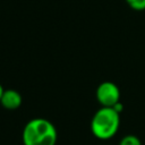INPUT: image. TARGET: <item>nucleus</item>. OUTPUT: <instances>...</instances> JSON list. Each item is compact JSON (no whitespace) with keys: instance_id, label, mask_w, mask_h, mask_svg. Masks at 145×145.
Masks as SVG:
<instances>
[{"instance_id":"nucleus-1","label":"nucleus","mask_w":145,"mask_h":145,"mask_svg":"<svg viewBox=\"0 0 145 145\" xmlns=\"http://www.w3.org/2000/svg\"><path fill=\"white\" fill-rule=\"evenodd\" d=\"M23 145H56L58 131L45 118H33L26 122L22 133Z\"/></svg>"},{"instance_id":"nucleus-2","label":"nucleus","mask_w":145,"mask_h":145,"mask_svg":"<svg viewBox=\"0 0 145 145\" xmlns=\"http://www.w3.org/2000/svg\"><path fill=\"white\" fill-rule=\"evenodd\" d=\"M120 127V113L112 106H101L92 117L91 131L99 139L112 138Z\"/></svg>"},{"instance_id":"nucleus-3","label":"nucleus","mask_w":145,"mask_h":145,"mask_svg":"<svg viewBox=\"0 0 145 145\" xmlns=\"http://www.w3.org/2000/svg\"><path fill=\"white\" fill-rule=\"evenodd\" d=\"M95 97L101 106H113L120 102V89L113 82H102L95 91Z\"/></svg>"},{"instance_id":"nucleus-4","label":"nucleus","mask_w":145,"mask_h":145,"mask_svg":"<svg viewBox=\"0 0 145 145\" xmlns=\"http://www.w3.org/2000/svg\"><path fill=\"white\" fill-rule=\"evenodd\" d=\"M23 103V97L20 93L16 89L8 88L5 89L0 100V104L7 110H16Z\"/></svg>"},{"instance_id":"nucleus-5","label":"nucleus","mask_w":145,"mask_h":145,"mask_svg":"<svg viewBox=\"0 0 145 145\" xmlns=\"http://www.w3.org/2000/svg\"><path fill=\"white\" fill-rule=\"evenodd\" d=\"M119 145H142L140 139L135 135H126L119 142Z\"/></svg>"},{"instance_id":"nucleus-6","label":"nucleus","mask_w":145,"mask_h":145,"mask_svg":"<svg viewBox=\"0 0 145 145\" xmlns=\"http://www.w3.org/2000/svg\"><path fill=\"white\" fill-rule=\"evenodd\" d=\"M126 2L131 9L136 11L145 10V0H126Z\"/></svg>"},{"instance_id":"nucleus-7","label":"nucleus","mask_w":145,"mask_h":145,"mask_svg":"<svg viewBox=\"0 0 145 145\" xmlns=\"http://www.w3.org/2000/svg\"><path fill=\"white\" fill-rule=\"evenodd\" d=\"M117 112H119V113H121L122 112V110H123V105H122V103L121 102H118L117 104H114L113 106H112Z\"/></svg>"},{"instance_id":"nucleus-8","label":"nucleus","mask_w":145,"mask_h":145,"mask_svg":"<svg viewBox=\"0 0 145 145\" xmlns=\"http://www.w3.org/2000/svg\"><path fill=\"white\" fill-rule=\"evenodd\" d=\"M3 91H5V88L2 87V85L0 84V100H1V96H2V93H3Z\"/></svg>"}]
</instances>
